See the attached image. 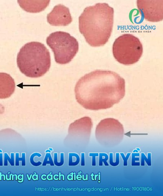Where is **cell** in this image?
<instances>
[{
  "instance_id": "1",
  "label": "cell",
  "mask_w": 163,
  "mask_h": 196,
  "mask_svg": "<svg viewBox=\"0 0 163 196\" xmlns=\"http://www.w3.org/2000/svg\"><path fill=\"white\" fill-rule=\"evenodd\" d=\"M74 91L77 102L85 109L105 110L124 98L125 81L115 72L96 70L82 77Z\"/></svg>"
},
{
  "instance_id": "2",
  "label": "cell",
  "mask_w": 163,
  "mask_h": 196,
  "mask_svg": "<svg viewBox=\"0 0 163 196\" xmlns=\"http://www.w3.org/2000/svg\"><path fill=\"white\" fill-rule=\"evenodd\" d=\"M113 8L107 3H98L86 7L79 17V31L90 46H104L112 33Z\"/></svg>"
},
{
  "instance_id": "3",
  "label": "cell",
  "mask_w": 163,
  "mask_h": 196,
  "mask_svg": "<svg viewBox=\"0 0 163 196\" xmlns=\"http://www.w3.org/2000/svg\"><path fill=\"white\" fill-rule=\"evenodd\" d=\"M17 64L20 71L26 76L40 77L49 71L51 67L50 52L40 42L26 43L18 53Z\"/></svg>"
},
{
  "instance_id": "4",
  "label": "cell",
  "mask_w": 163,
  "mask_h": 196,
  "mask_svg": "<svg viewBox=\"0 0 163 196\" xmlns=\"http://www.w3.org/2000/svg\"><path fill=\"white\" fill-rule=\"evenodd\" d=\"M46 42L53 52L55 61L59 64L70 62L78 51V42L68 32H53L47 38Z\"/></svg>"
},
{
  "instance_id": "5",
  "label": "cell",
  "mask_w": 163,
  "mask_h": 196,
  "mask_svg": "<svg viewBox=\"0 0 163 196\" xmlns=\"http://www.w3.org/2000/svg\"><path fill=\"white\" fill-rule=\"evenodd\" d=\"M114 58L126 66L134 64L140 60L143 52L140 39L134 35L126 34L116 38L112 48Z\"/></svg>"
},
{
  "instance_id": "6",
  "label": "cell",
  "mask_w": 163,
  "mask_h": 196,
  "mask_svg": "<svg viewBox=\"0 0 163 196\" xmlns=\"http://www.w3.org/2000/svg\"><path fill=\"white\" fill-rule=\"evenodd\" d=\"M124 135V127L116 119L106 118L102 120L96 128L97 141L106 148H113L118 145L123 140Z\"/></svg>"
},
{
  "instance_id": "7",
  "label": "cell",
  "mask_w": 163,
  "mask_h": 196,
  "mask_svg": "<svg viewBox=\"0 0 163 196\" xmlns=\"http://www.w3.org/2000/svg\"><path fill=\"white\" fill-rule=\"evenodd\" d=\"M137 5L141 16L147 21L157 22L163 19V0H137Z\"/></svg>"
},
{
  "instance_id": "8",
  "label": "cell",
  "mask_w": 163,
  "mask_h": 196,
  "mask_svg": "<svg viewBox=\"0 0 163 196\" xmlns=\"http://www.w3.org/2000/svg\"><path fill=\"white\" fill-rule=\"evenodd\" d=\"M47 20L52 26H66L71 23L73 19L69 8L59 4L55 6L47 14Z\"/></svg>"
},
{
  "instance_id": "9",
  "label": "cell",
  "mask_w": 163,
  "mask_h": 196,
  "mask_svg": "<svg viewBox=\"0 0 163 196\" xmlns=\"http://www.w3.org/2000/svg\"><path fill=\"white\" fill-rule=\"evenodd\" d=\"M93 126L92 119L85 116L76 120L70 125L69 130V134L80 136L87 145L89 142Z\"/></svg>"
},
{
  "instance_id": "10",
  "label": "cell",
  "mask_w": 163,
  "mask_h": 196,
  "mask_svg": "<svg viewBox=\"0 0 163 196\" xmlns=\"http://www.w3.org/2000/svg\"><path fill=\"white\" fill-rule=\"evenodd\" d=\"M14 80L9 74L0 73V99L9 98L15 91Z\"/></svg>"
},
{
  "instance_id": "11",
  "label": "cell",
  "mask_w": 163,
  "mask_h": 196,
  "mask_svg": "<svg viewBox=\"0 0 163 196\" xmlns=\"http://www.w3.org/2000/svg\"><path fill=\"white\" fill-rule=\"evenodd\" d=\"M50 1H18L23 10L30 13H38L43 11L48 6Z\"/></svg>"
},
{
  "instance_id": "12",
  "label": "cell",
  "mask_w": 163,
  "mask_h": 196,
  "mask_svg": "<svg viewBox=\"0 0 163 196\" xmlns=\"http://www.w3.org/2000/svg\"><path fill=\"white\" fill-rule=\"evenodd\" d=\"M80 158L78 155L76 153H69V166H75L79 164Z\"/></svg>"
},
{
  "instance_id": "13",
  "label": "cell",
  "mask_w": 163,
  "mask_h": 196,
  "mask_svg": "<svg viewBox=\"0 0 163 196\" xmlns=\"http://www.w3.org/2000/svg\"><path fill=\"white\" fill-rule=\"evenodd\" d=\"M147 163V165L149 166H151V154L148 153V157H146L144 153H141V166H144L145 162Z\"/></svg>"
},
{
  "instance_id": "14",
  "label": "cell",
  "mask_w": 163,
  "mask_h": 196,
  "mask_svg": "<svg viewBox=\"0 0 163 196\" xmlns=\"http://www.w3.org/2000/svg\"><path fill=\"white\" fill-rule=\"evenodd\" d=\"M109 159V156L107 154L100 153L99 154V166H102L103 163H104L106 166H109V164L107 161Z\"/></svg>"
},
{
  "instance_id": "15",
  "label": "cell",
  "mask_w": 163,
  "mask_h": 196,
  "mask_svg": "<svg viewBox=\"0 0 163 196\" xmlns=\"http://www.w3.org/2000/svg\"><path fill=\"white\" fill-rule=\"evenodd\" d=\"M116 160L113 161V153L109 154V163L110 165L113 167L117 166L120 163V153H116Z\"/></svg>"
},
{
  "instance_id": "16",
  "label": "cell",
  "mask_w": 163,
  "mask_h": 196,
  "mask_svg": "<svg viewBox=\"0 0 163 196\" xmlns=\"http://www.w3.org/2000/svg\"><path fill=\"white\" fill-rule=\"evenodd\" d=\"M8 162L11 166H14V154H11V158L8 156V154H4V166H8Z\"/></svg>"
},
{
  "instance_id": "17",
  "label": "cell",
  "mask_w": 163,
  "mask_h": 196,
  "mask_svg": "<svg viewBox=\"0 0 163 196\" xmlns=\"http://www.w3.org/2000/svg\"><path fill=\"white\" fill-rule=\"evenodd\" d=\"M140 154L139 153H135L134 152L132 154V159H131V166H140V162H137V161L140 160Z\"/></svg>"
},
{
  "instance_id": "18",
  "label": "cell",
  "mask_w": 163,
  "mask_h": 196,
  "mask_svg": "<svg viewBox=\"0 0 163 196\" xmlns=\"http://www.w3.org/2000/svg\"><path fill=\"white\" fill-rule=\"evenodd\" d=\"M57 153H55L54 155V158H56V159H57ZM60 160H54V164L57 166L59 167L63 165L64 163V154L63 153H61L60 154Z\"/></svg>"
},
{
  "instance_id": "19",
  "label": "cell",
  "mask_w": 163,
  "mask_h": 196,
  "mask_svg": "<svg viewBox=\"0 0 163 196\" xmlns=\"http://www.w3.org/2000/svg\"><path fill=\"white\" fill-rule=\"evenodd\" d=\"M47 164H50L51 166H54L51 155L50 153H48L46 154L42 166H46Z\"/></svg>"
},
{
  "instance_id": "20",
  "label": "cell",
  "mask_w": 163,
  "mask_h": 196,
  "mask_svg": "<svg viewBox=\"0 0 163 196\" xmlns=\"http://www.w3.org/2000/svg\"><path fill=\"white\" fill-rule=\"evenodd\" d=\"M22 161V166H26V154H22V157H19V154L16 153V166H19V161Z\"/></svg>"
},
{
  "instance_id": "21",
  "label": "cell",
  "mask_w": 163,
  "mask_h": 196,
  "mask_svg": "<svg viewBox=\"0 0 163 196\" xmlns=\"http://www.w3.org/2000/svg\"><path fill=\"white\" fill-rule=\"evenodd\" d=\"M120 154L121 157H122L123 160V166H128V160L131 154L130 153H128L126 157H125V155H124V153H121Z\"/></svg>"
},
{
  "instance_id": "22",
  "label": "cell",
  "mask_w": 163,
  "mask_h": 196,
  "mask_svg": "<svg viewBox=\"0 0 163 196\" xmlns=\"http://www.w3.org/2000/svg\"><path fill=\"white\" fill-rule=\"evenodd\" d=\"M99 155L98 153H90L89 156L92 157V166H96V157Z\"/></svg>"
},
{
  "instance_id": "23",
  "label": "cell",
  "mask_w": 163,
  "mask_h": 196,
  "mask_svg": "<svg viewBox=\"0 0 163 196\" xmlns=\"http://www.w3.org/2000/svg\"><path fill=\"white\" fill-rule=\"evenodd\" d=\"M81 166H85V154L84 153L81 154Z\"/></svg>"
},
{
  "instance_id": "24",
  "label": "cell",
  "mask_w": 163,
  "mask_h": 196,
  "mask_svg": "<svg viewBox=\"0 0 163 196\" xmlns=\"http://www.w3.org/2000/svg\"><path fill=\"white\" fill-rule=\"evenodd\" d=\"M3 166V154L0 153V166Z\"/></svg>"
}]
</instances>
